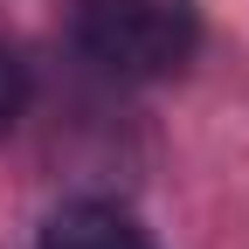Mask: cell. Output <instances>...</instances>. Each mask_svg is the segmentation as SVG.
I'll use <instances>...</instances> for the list:
<instances>
[{"instance_id":"1","label":"cell","mask_w":249,"mask_h":249,"mask_svg":"<svg viewBox=\"0 0 249 249\" xmlns=\"http://www.w3.org/2000/svg\"><path fill=\"white\" fill-rule=\"evenodd\" d=\"M194 42V0H76V49L111 76H173Z\"/></svg>"},{"instance_id":"2","label":"cell","mask_w":249,"mask_h":249,"mask_svg":"<svg viewBox=\"0 0 249 249\" xmlns=\"http://www.w3.org/2000/svg\"><path fill=\"white\" fill-rule=\"evenodd\" d=\"M42 249H152V242H145L139 222H124L118 208H104V201H70V208L49 214Z\"/></svg>"},{"instance_id":"3","label":"cell","mask_w":249,"mask_h":249,"mask_svg":"<svg viewBox=\"0 0 249 249\" xmlns=\"http://www.w3.org/2000/svg\"><path fill=\"white\" fill-rule=\"evenodd\" d=\"M21 104H28V70H21L14 49H0V132L21 118Z\"/></svg>"}]
</instances>
